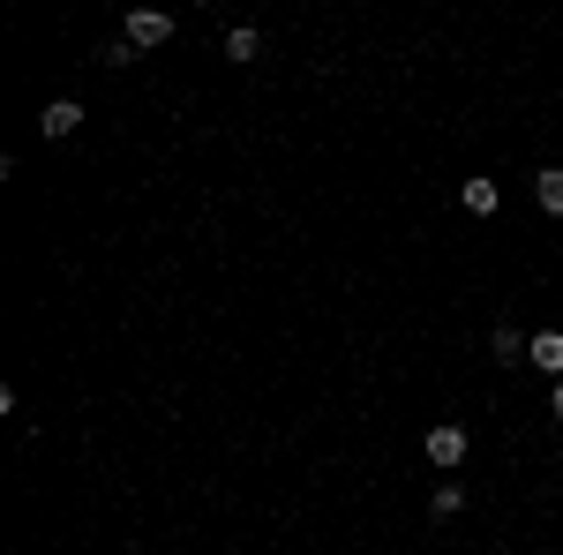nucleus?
<instances>
[{
	"label": "nucleus",
	"instance_id": "20e7f679",
	"mask_svg": "<svg viewBox=\"0 0 563 555\" xmlns=\"http://www.w3.org/2000/svg\"><path fill=\"white\" fill-rule=\"evenodd\" d=\"M38 129L45 135H76V129H84V106H76V98H53V106L38 113Z\"/></svg>",
	"mask_w": 563,
	"mask_h": 555
},
{
	"label": "nucleus",
	"instance_id": "0eeeda50",
	"mask_svg": "<svg viewBox=\"0 0 563 555\" xmlns=\"http://www.w3.org/2000/svg\"><path fill=\"white\" fill-rule=\"evenodd\" d=\"M466 511V488H459V480H443V488H435V518H459Z\"/></svg>",
	"mask_w": 563,
	"mask_h": 555
},
{
	"label": "nucleus",
	"instance_id": "423d86ee",
	"mask_svg": "<svg viewBox=\"0 0 563 555\" xmlns=\"http://www.w3.org/2000/svg\"><path fill=\"white\" fill-rule=\"evenodd\" d=\"M466 211H474V218L496 211V180H466Z\"/></svg>",
	"mask_w": 563,
	"mask_h": 555
},
{
	"label": "nucleus",
	"instance_id": "f03ea898",
	"mask_svg": "<svg viewBox=\"0 0 563 555\" xmlns=\"http://www.w3.org/2000/svg\"><path fill=\"white\" fill-rule=\"evenodd\" d=\"M459 458H466V428L459 421L429 428V466H459Z\"/></svg>",
	"mask_w": 563,
	"mask_h": 555
},
{
	"label": "nucleus",
	"instance_id": "1a4fd4ad",
	"mask_svg": "<svg viewBox=\"0 0 563 555\" xmlns=\"http://www.w3.org/2000/svg\"><path fill=\"white\" fill-rule=\"evenodd\" d=\"M256 31H225V53H233V60H256Z\"/></svg>",
	"mask_w": 563,
	"mask_h": 555
},
{
	"label": "nucleus",
	"instance_id": "f257e3e1",
	"mask_svg": "<svg viewBox=\"0 0 563 555\" xmlns=\"http://www.w3.org/2000/svg\"><path fill=\"white\" fill-rule=\"evenodd\" d=\"M174 38V15H166V8H135L129 15V45L135 53H143V45H166Z\"/></svg>",
	"mask_w": 563,
	"mask_h": 555
},
{
	"label": "nucleus",
	"instance_id": "6e6552de",
	"mask_svg": "<svg viewBox=\"0 0 563 555\" xmlns=\"http://www.w3.org/2000/svg\"><path fill=\"white\" fill-rule=\"evenodd\" d=\"M488 345H496V360H519V353H526V338L511 331V323H496V338H488Z\"/></svg>",
	"mask_w": 563,
	"mask_h": 555
},
{
	"label": "nucleus",
	"instance_id": "39448f33",
	"mask_svg": "<svg viewBox=\"0 0 563 555\" xmlns=\"http://www.w3.org/2000/svg\"><path fill=\"white\" fill-rule=\"evenodd\" d=\"M533 196H541V211H563V166L533 173Z\"/></svg>",
	"mask_w": 563,
	"mask_h": 555
},
{
	"label": "nucleus",
	"instance_id": "7ed1b4c3",
	"mask_svg": "<svg viewBox=\"0 0 563 555\" xmlns=\"http://www.w3.org/2000/svg\"><path fill=\"white\" fill-rule=\"evenodd\" d=\"M526 368H541V376H556V384H563V331H541V338L526 345Z\"/></svg>",
	"mask_w": 563,
	"mask_h": 555
},
{
	"label": "nucleus",
	"instance_id": "9d476101",
	"mask_svg": "<svg viewBox=\"0 0 563 555\" xmlns=\"http://www.w3.org/2000/svg\"><path fill=\"white\" fill-rule=\"evenodd\" d=\"M556 421H563V384H556Z\"/></svg>",
	"mask_w": 563,
	"mask_h": 555
}]
</instances>
